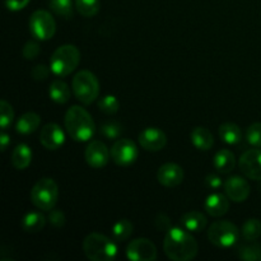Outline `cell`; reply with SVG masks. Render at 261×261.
<instances>
[{"mask_svg":"<svg viewBox=\"0 0 261 261\" xmlns=\"http://www.w3.org/2000/svg\"><path fill=\"white\" fill-rule=\"evenodd\" d=\"M163 250L170 260L190 261L198 255L199 246L188 229L172 227L166 232Z\"/></svg>","mask_w":261,"mask_h":261,"instance_id":"6da1fadb","label":"cell"},{"mask_svg":"<svg viewBox=\"0 0 261 261\" xmlns=\"http://www.w3.org/2000/svg\"><path fill=\"white\" fill-rule=\"evenodd\" d=\"M64 122L68 134L75 142H88L96 132L93 119L89 112L81 106H71L66 111Z\"/></svg>","mask_w":261,"mask_h":261,"instance_id":"7a4b0ae2","label":"cell"},{"mask_svg":"<svg viewBox=\"0 0 261 261\" xmlns=\"http://www.w3.org/2000/svg\"><path fill=\"white\" fill-rule=\"evenodd\" d=\"M83 251L92 261H111L116 257L117 246L107 236L92 232L84 239Z\"/></svg>","mask_w":261,"mask_h":261,"instance_id":"3957f363","label":"cell"},{"mask_svg":"<svg viewBox=\"0 0 261 261\" xmlns=\"http://www.w3.org/2000/svg\"><path fill=\"white\" fill-rule=\"evenodd\" d=\"M81 53L74 45H63L56 48L50 59V69L56 76H66L79 65Z\"/></svg>","mask_w":261,"mask_h":261,"instance_id":"277c9868","label":"cell"},{"mask_svg":"<svg viewBox=\"0 0 261 261\" xmlns=\"http://www.w3.org/2000/svg\"><path fill=\"white\" fill-rule=\"evenodd\" d=\"M59 199V188L55 181L50 177L40 178L31 190V201L40 211L55 208Z\"/></svg>","mask_w":261,"mask_h":261,"instance_id":"5b68a950","label":"cell"},{"mask_svg":"<svg viewBox=\"0 0 261 261\" xmlns=\"http://www.w3.org/2000/svg\"><path fill=\"white\" fill-rule=\"evenodd\" d=\"M71 89L79 102L91 105L99 94V82L92 71L81 70L74 75Z\"/></svg>","mask_w":261,"mask_h":261,"instance_id":"8992f818","label":"cell"},{"mask_svg":"<svg viewBox=\"0 0 261 261\" xmlns=\"http://www.w3.org/2000/svg\"><path fill=\"white\" fill-rule=\"evenodd\" d=\"M208 239L219 249H229L239 241L240 231L232 222L218 221L209 227Z\"/></svg>","mask_w":261,"mask_h":261,"instance_id":"52a82bcc","label":"cell"},{"mask_svg":"<svg viewBox=\"0 0 261 261\" xmlns=\"http://www.w3.org/2000/svg\"><path fill=\"white\" fill-rule=\"evenodd\" d=\"M30 31L33 37L37 40H50L56 32L55 19L47 10H36L30 18Z\"/></svg>","mask_w":261,"mask_h":261,"instance_id":"ba28073f","label":"cell"},{"mask_svg":"<svg viewBox=\"0 0 261 261\" xmlns=\"http://www.w3.org/2000/svg\"><path fill=\"white\" fill-rule=\"evenodd\" d=\"M111 158L117 166H130L138 160L139 150L137 144L130 139H119L111 148Z\"/></svg>","mask_w":261,"mask_h":261,"instance_id":"9c48e42d","label":"cell"},{"mask_svg":"<svg viewBox=\"0 0 261 261\" xmlns=\"http://www.w3.org/2000/svg\"><path fill=\"white\" fill-rule=\"evenodd\" d=\"M126 257L132 261H154L157 259V247L150 240L137 239L127 245Z\"/></svg>","mask_w":261,"mask_h":261,"instance_id":"30bf717a","label":"cell"},{"mask_svg":"<svg viewBox=\"0 0 261 261\" xmlns=\"http://www.w3.org/2000/svg\"><path fill=\"white\" fill-rule=\"evenodd\" d=\"M110 157H111V152L102 140H92L84 152L86 162L88 163L89 167L96 168V170L105 167L109 163Z\"/></svg>","mask_w":261,"mask_h":261,"instance_id":"8fae6325","label":"cell"},{"mask_svg":"<svg viewBox=\"0 0 261 261\" xmlns=\"http://www.w3.org/2000/svg\"><path fill=\"white\" fill-rule=\"evenodd\" d=\"M241 172L251 180H261V149H249L239 161Z\"/></svg>","mask_w":261,"mask_h":261,"instance_id":"7c38bea8","label":"cell"},{"mask_svg":"<svg viewBox=\"0 0 261 261\" xmlns=\"http://www.w3.org/2000/svg\"><path fill=\"white\" fill-rule=\"evenodd\" d=\"M138 140L143 149L148 152H158L167 144V137L158 127H145L143 132H140Z\"/></svg>","mask_w":261,"mask_h":261,"instance_id":"4fadbf2b","label":"cell"},{"mask_svg":"<svg viewBox=\"0 0 261 261\" xmlns=\"http://www.w3.org/2000/svg\"><path fill=\"white\" fill-rule=\"evenodd\" d=\"M224 193L229 200L234 203H242L250 195V185L241 176H232L224 182Z\"/></svg>","mask_w":261,"mask_h":261,"instance_id":"5bb4252c","label":"cell"},{"mask_svg":"<svg viewBox=\"0 0 261 261\" xmlns=\"http://www.w3.org/2000/svg\"><path fill=\"white\" fill-rule=\"evenodd\" d=\"M185 173L181 166L176 163H165L157 172V180L165 188H176L184 181Z\"/></svg>","mask_w":261,"mask_h":261,"instance_id":"9a60e30c","label":"cell"},{"mask_svg":"<svg viewBox=\"0 0 261 261\" xmlns=\"http://www.w3.org/2000/svg\"><path fill=\"white\" fill-rule=\"evenodd\" d=\"M40 143L48 150H56L65 143V134L58 124H46L41 129Z\"/></svg>","mask_w":261,"mask_h":261,"instance_id":"2e32d148","label":"cell"},{"mask_svg":"<svg viewBox=\"0 0 261 261\" xmlns=\"http://www.w3.org/2000/svg\"><path fill=\"white\" fill-rule=\"evenodd\" d=\"M204 209L212 217L224 216L229 209V198L221 193L212 194L204 201Z\"/></svg>","mask_w":261,"mask_h":261,"instance_id":"e0dca14e","label":"cell"},{"mask_svg":"<svg viewBox=\"0 0 261 261\" xmlns=\"http://www.w3.org/2000/svg\"><path fill=\"white\" fill-rule=\"evenodd\" d=\"M213 166L219 173H231L236 167V157L228 149H221L213 158Z\"/></svg>","mask_w":261,"mask_h":261,"instance_id":"ac0fdd59","label":"cell"},{"mask_svg":"<svg viewBox=\"0 0 261 261\" xmlns=\"http://www.w3.org/2000/svg\"><path fill=\"white\" fill-rule=\"evenodd\" d=\"M181 224L189 232H199L203 231L206 226V217L201 212L190 211L181 217Z\"/></svg>","mask_w":261,"mask_h":261,"instance_id":"d6986e66","label":"cell"},{"mask_svg":"<svg viewBox=\"0 0 261 261\" xmlns=\"http://www.w3.org/2000/svg\"><path fill=\"white\" fill-rule=\"evenodd\" d=\"M41 124L40 115L36 112H25L22 116L18 119L17 125H15V130L18 134L28 135L35 133L38 129Z\"/></svg>","mask_w":261,"mask_h":261,"instance_id":"ffe728a7","label":"cell"},{"mask_svg":"<svg viewBox=\"0 0 261 261\" xmlns=\"http://www.w3.org/2000/svg\"><path fill=\"white\" fill-rule=\"evenodd\" d=\"M12 165L17 170H25L32 162V150L24 143H20L12 153Z\"/></svg>","mask_w":261,"mask_h":261,"instance_id":"44dd1931","label":"cell"},{"mask_svg":"<svg viewBox=\"0 0 261 261\" xmlns=\"http://www.w3.org/2000/svg\"><path fill=\"white\" fill-rule=\"evenodd\" d=\"M46 224V217L40 212H30L22 218L20 226L27 233H37L43 229Z\"/></svg>","mask_w":261,"mask_h":261,"instance_id":"7402d4cb","label":"cell"},{"mask_svg":"<svg viewBox=\"0 0 261 261\" xmlns=\"http://www.w3.org/2000/svg\"><path fill=\"white\" fill-rule=\"evenodd\" d=\"M191 143L198 148L199 150H209L214 145V138L212 133L206 127L198 126L193 129L190 134Z\"/></svg>","mask_w":261,"mask_h":261,"instance_id":"603a6c76","label":"cell"},{"mask_svg":"<svg viewBox=\"0 0 261 261\" xmlns=\"http://www.w3.org/2000/svg\"><path fill=\"white\" fill-rule=\"evenodd\" d=\"M48 96L54 102L59 105H64L70 99L71 92L68 84L61 79L51 82L50 88H48Z\"/></svg>","mask_w":261,"mask_h":261,"instance_id":"cb8c5ba5","label":"cell"},{"mask_svg":"<svg viewBox=\"0 0 261 261\" xmlns=\"http://www.w3.org/2000/svg\"><path fill=\"white\" fill-rule=\"evenodd\" d=\"M218 133L221 139L229 145L239 144L242 140V130L240 129L239 125L233 124V122L222 124L221 126H219Z\"/></svg>","mask_w":261,"mask_h":261,"instance_id":"d4e9b609","label":"cell"},{"mask_svg":"<svg viewBox=\"0 0 261 261\" xmlns=\"http://www.w3.org/2000/svg\"><path fill=\"white\" fill-rule=\"evenodd\" d=\"M133 229H134V226H133V223L129 219H120V221H117L111 228L112 239L117 242L126 241V240L132 236Z\"/></svg>","mask_w":261,"mask_h":261,"instance_id":"484cf974","label":"cell"},{"mask_svg":"<svg viewBox=\"0 0 261 261\" xmlns=\"http://www.w3.org/2000/svg\"><path fill=\"white\" fill-rule=\"evenodd\" d=\"M241 233L247 242H255L261 236V222L256 218L247 219L242 226Z\"/></svg>","mask_w":261,"mask_h":261,"instance_id":"4316f807","label":"cell"},{"mask_svg":"<svg viewBox=\"0 0 261 261\" xmlns=\"http://www.w3.org/2000/svg\"><path fill=\"white\" fill-rule=\"evenodd\" d=\"M50 8L56 15L65 19L73 17V2L71 0H50Z\"/></svg>","mask_w":261,"mask_h":261,"instance_id":"83f0119b","label":"cell"},{"mask_svg":"<svg viewBox=\"0 0 261 261\" xmlns=\"http://www.w3.org/2000/svg\"><path fill=\"white\" fill-rule=\"evenodd\" d=\"M99 0H75L76 10L86 18L94 17L99 12Z\"/></svg>","mask_w":261,"mask_h":261,"instance_id":"f1b7e54d","label":"cell"},{"mask_svg":"<svg viewBox=\"0 0 261 261\" xmlns=\"http://www.w3.org/2000/svg\"><path fill=\"white\" fill-rule=\"evenodd\" d=\"M98 109L106 115H115L119 111L120 102L115 96L107 94L98 101Z\"/></svg>","mask_w":261,"mask_h":261,"instance_id":"f546056e","label":"cell"},{"mask_svg":"<svg viewBox=\"0 0 261 261\" xmlns=\"http://www.w3.org/2000/svg\"><path fill=\"white\" fill-rule=\"evenodd\" d=\"M13 119H14V111H13L12 105L5 101V99H3L0 102V126H2V132L7 130L10 126Z\"/></svg>","mask_w":261,"mask_h":261,"instance_id":"4dcf8cb0","label":"cell"},{"mask_svg":"<svg viewBox=\"0 0 261 261\" xmlns=\"http://www.w3.org/2000/svg\"><path fill=\"white\" fill-rule=\"evenodd\" d=\"M122 132V126L117 121H106L99 126V133L105 138L110 140H114L120 138Z\"/></svg>","mask_w":261,"mask_h":261,"instance_id":"1f68e13d","label":"cell"},{"mask_svg":"<svg viewBox=\"0 0 261 261\" xmlns=\"http://www.w3.org/2000/svg\"><path fill=\"white\" fill-rule=\"evenodd\" d=\"M240 259L246 261H255L260 260L261 257V247L259 245H242L239 249Z\"/></svg>","mask_w":261,"mask_h":261,"instance_id":"d6a6232c","label":"cell"},{"mask_svg":"<svg viewBox=\"0 0 261 261\" xmlns=\"http://www.w3.org/2000/svg\"><path fill=\"white\" fill-rule=\"evenodd\" d=\"M246 139L249 144L261 148V122H255L247 127Z\"/></svg>","mask_w":261,"mask_h":261,"instance_id":"836d02e7","label":"cell"},{"mask_svg":"<svg viewBox=\"0 0 261 261\" xmlns=\"http://www.w3.org/2000/svg\"><path fill=\"white\" fill-rule=\"evenodd\" d=\"M40 53H41L40 45H38L36 41L30 40L25 42L24 46H23L22 54L23 56H24V59H27V60H33V59H36L38 55H40Z\"/></svg>","mask_w":261,"mask_h":261,"instance_id":"e575fe53","label":"cell"},{"mask_svg":"<svg viewBox=\"0 0 261 261\" xmlns=\"http://www.w3.org/2000/svg\"><path fill=\"white\" fill-rule=\"evenodd\" d=\"M47 219L48 222H50L51 226L55 227V228H63V227L65 226V214L61 211H59V209H51L50 213H48Z\"/></svg>","mask_w":261,"mask_h":261,"instance_id":"d590c367","label":"cell"},{"mask_svg":"<svg viewBox=\"0 0 261 261\" xmlns=\"http://www.w3.org/2000/svg\"><path fill=\"white\" fill-rule=\"evenodd\" d=\"M50 70L51 69H48L46 65L40 64V65H36L35 68L31 70V75H32V78L35 79L36 82H42L47 78L48 74H50Z\"/></svg>","mask_w":261,"mask_h":261,"instance_id":"8d00e7d4","label":"cell"},{"mask_svg":"<svg viewBox=\"0 0 261 261\" xmlns=\"http://www.w3.org/2000/svg\"><path fill=\"white\" fill-rule=\"evenodd\" d=\"M31 0H5V7L10 12H18L22 10L30 4Z\"/></svg>","mask_w":261,"mask_h":261,"instance_id":"74e56055","label":"cell"},{"mask_svg":"<svg viewBox=\"0 0 261 261\" xmlns=\"http://www.w3.org/2000/svg\"><path fill=\"white\" fill-rule=\"evenodd\" d=\"M155 226H157V228L160 229V231H166L167 232L168 229L172 228L171 227V222H170V218H168L166 214H158V217L155 218Z\"/></svg>","mask_w":261,"mask_h":261,"instance_id":"f35d334b","label":"cell"},{"mask_svg":"<svg viewBox=\"0 0 261 261\" xmlns=\"http://www.w3.org/2000/svg\"><path fill=\"white\" fill-rule=\"evenodd\" d=\"M205 185L208 186L209 189H214V190H217V189H219L222 185H223V182H222V178L219 177L218 175L211 173V175H208L205 177Z\"/></svg>","mask_w":261,"mask_h":261,"instance_id":"ab89813d","label":"cell"},{"mask_svg":"<svg viewBox=\"0 0 261 261\" xmlns=\"http://www.w3.org/2000/svg\"><path fill=\"white\" fill-rule=\"evenodd\" d=\"M10 142V137L5 133V130H3L2 135H0V143H2V152H4L8 148V144Z\"/></svg>","mask_w":261,"mask_h":261,"instance_id":"60d3db41","label":"cell"},{"mask_svg":"<svg viewBox=\"0 0 261 261\" xmlns=\"http://www.w3.org/2000/svg\"><path fill=\"white\" fill-rule=\"evenodd\" d=\"M260 260H261V257H260Z\"/></svg>","mask_w":261,"mask_h":261,"instance_id":"b9f144b4","label":"cell"}]
</instances>
